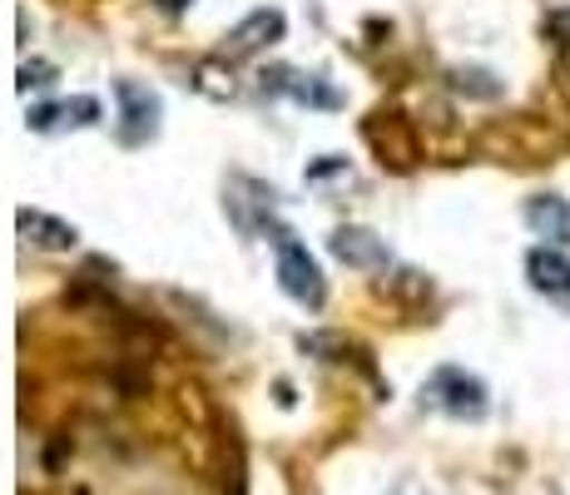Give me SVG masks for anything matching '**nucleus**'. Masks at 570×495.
<instances>
[{
    "label": "nucleus",
    "mask_w": 570,
    "mask_h": 495,
    "mask_svg": "<svg viewBox=\"0 0 570 495\" xmlns=\"http://www.w3.org/2000/svg\"><path fill=\"white\" fill-rule=\"evenodd\" d=\"M273 248H278V288L293 297L298 307H323V273H317L313 253L298 244V238L288 234V228H278V238H273Z\"/></svg>",
    "instance_id": "f257e3e1"
},
{
    "label": "nucleus",
    "mask_w": 570,
    "mask_h": 495,
    "mask_svg": "<svg viewBox=\"0 0 570 495\" xmlns=\"http://www.w3.org/2000/svg\"><path fill=\"white\" fill-rule=\"evenodd\" d=\"M426 402L442 406V412L456 416V422H476V416L487 412V387L462 367H442L432 382H426Z\"/></svg>",
    "instance_id": "f03ea898"
},
{
    "label": "nucleus",
    "mask_w": 570,
    "mask_h": 495,
    "mask_svg": "<svg viewBox=\"0 0 570 495\" xmlns=\"http://www.w3.org/2000/svg\"><path fill=\"white\" fill-rule=\"evenodd\" d=\"M115 99H119V139L125 145H145V139L159 135V95L149 85H135V80H119L115 85Z\"/></svg>",
    "instance_id": "7ed1b4c3"
},
{
    "label": "nucleus",
    "mask_w": 570,
    "mask_h": 495,
    "mask_svg": "<svg viewBox=\"0 0 570 495\" xmlns=\"http://www.w3.org/2000/svg\"><path fill=\"white\" fill-rule=\"evenodd\" d=\"M263 95H283L293 105H308V109H337L343 95L323 80V75H303V70H268L263 75Z\"/></svg>",
    "instance_id": "20e7f679"
},
{
    "label": "nucleus",
    "mask_w": 570,
    "mask_h": 495,
    "mask_svg": "<svg viewBox=\"0 0 570 495\" xmlns=\"http://www.w3.org/2000/svg\"><path fill=\"white\" fill-rule=\"evenodd\" d=\"M26 125L36 135H55V129H85V125H100V99L90 95H75V99H60V105H36L26 115Z\"/></svg>",
    "instance_id": "39448f33"
},
{
    "label": "nucleus",
    "mask_w": 570,
    "mask_h": 495,
    "mask_svg": "<svg viewBox=\"0 0 570 495\" xmlns=\"http://www.w3.org/2000/svg\"><path fill=\"white\" fill-rule=\"evenodd\" d=\"M525 278H531V288L546 293V297H570V248H561V244L531 248Z\"/></svg>",
    "instance_id": "423d86ee"
},
{
    "label": "nucleus",
    "mask_w": 570,
    "mask_h": 495,
    "mask_svg": "<svg viewBox=\"0 0 570 495\" xmlns=\"http://www.w3.org/2000/svg\"><path fill=\"white\" fill-rule=\"evenodd\" d=\"M327 248H333V258H343L347 268H387V244H382L377 234H367V228H337V234L327 238Z\"/></svg>",
    "instance_id": "0eeeda50"
},
{
    "label": "nucleus",
    "mask_w": 570,
    "mask_h": 495,
    "mask_svg": "<svg viewBox=\"0 0 570 495\" xmlns=\"http://www.w3.org/2000/svg\"><path fill=\"white\" fill-rule=\"evenodd\" d=\"M278 36H283V16H278V10H254V16H248L244 26L228 30V46H224V55L244 60V55H258L263 46H273Z\"/></svg>",
    "instance_id": "6e6552de"
},
{
    "label": "nucleus",
    "mask_w": 570,
    "mask_h": 495,
    "mask_svg": "<svg viewBox=\"0 0 570 495\" xmlns=\"http://www.w3.org/2000/svg\"><path fill=\"white\" fill-rule=\"evenodd\" d=\"M16 228H20V238L26 244H36V248H50V253H65V248H75V228L70 224H60V218H50V214H40V208H20L16 214Z\"/></svg>",
    "instance_id": "1a4fd4ad"
},
{
    "label": "nucleus",
    "mask_w": 570,
    "mask_h": 495,
    "mask_svg": "<svg viewBox=\"0 0 570 495\" xmlns=\"http://www.w3.org/2000/svg\"><path fill=\"white\" fill-rule=\"evenodd\" d=\"M525 224H531L541 238L566 244L570 238V204L566 198H531V204H525Z\"/></svg>",
    "instance_id": "9d476101"
},
{
    "label": "nucleus",
    "mask_w": 570,
    "mask_h": 495,
    "mask_svg": "<svg viewBox=\"0 0 570 495\" xmlns=\"http://www.w3.org/2000/svg\"><path fill=\"white\" fill-rule=\"evenodd\" d=\"M46 85H55V65H20V90H46Z\"/></svg>",
    "instance_id": "9b49d317"
},
{
    "label": "nucleus",
    "mask_w": 570,
    "mask_h": 495,
    "mask_svg": "<svg viewBox=\"0 0 570 495\" xmlns=\"http://www.w3.org/2000/svg\"><path fill=\"white\" fill-rule=\"evenodd\" d=\"M546 30H551L561 46H570V10H551V16H546Z\"/></svg>",
    "instance_id": "f8f14e48"
},
{
    "label": "nucleus",
    "mask_w": 570,
    "mask_h": 495,
    "mask_svg": "<svg viewBox=\"0 0 570 495\" xmlns=\"http://www.w3.org/2000/svg\"><path fill=\"white\" fill-rule=\"evenodd\" d=\"M343 169H347V159H323V164H313V169H308V184L327 179V174H343Z\"/></svg>",
    "instance_id": "ddd939ff"
}]
</instances>
